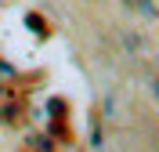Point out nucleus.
<instances>
[{
    "mask_svg": "<svg viewBox=\"0 0 159 152\" xmlns=\"http://www.w3.org/2000/svg\"><path fill=\"white\" fill-rule=\"evenodd\" d=\"M25 25H29V29H36V36H47V33H51V25L40 18V15H25Z\"/></svg>",
    "mask_w": 159,
    "mask_h": 152,
    "instance_id": "f257e3e1",
    "label": "nucleus"
},
{
    "mask_svg": "<svg viewBox=\"0 0 159 152\" xmlns=\"http://www.w3.org/2000/svg\"><path fill=\"white\" fill-rule=\"evenodd\" d=\"M0 116H4V123H18L22 109H18V105H4V109H0Z\"/></svg>",
    "mask_w": 159,
    "mask_h": 152,
    "instance_id": "f03ea898",
    "label": "nucleus"
},
{
    "mask_svg": "<svg viewBox=\"0 0 159 152\" xmlns=\"http://www.w3.org/2000/svg\"><path fill=\"white\" fill-rule=\"evenodd\" d=\"M33 145H36V152H51V149H54V145H51L47 138H36V141H33Z\"/></svg>",
    "mask_w": 159,
    "mask_h": 152,
    "instance_id": "7ed1b4c3",
    "label": "nucleus"
}]
</instances>
